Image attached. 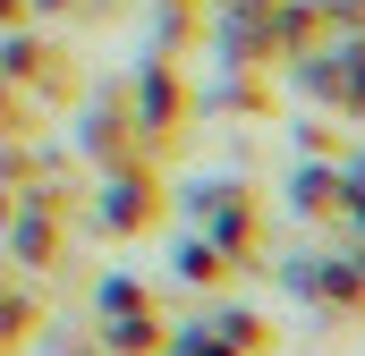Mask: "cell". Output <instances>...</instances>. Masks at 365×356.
<instances>
[{"label": "cell", "mask_w": 365, "mask_h": 356, "mask_svg": "<svg viewBox=\"0 0 365 356\" xmlns=\"http://www.w3.org/2000/svg\"><path fill=\"white\" fill-rule=\"evenodd\" d=\"M9 331H17V297L0 288V340H9Z\"/></svg>", "instance_id": "1"}]
</instances>
